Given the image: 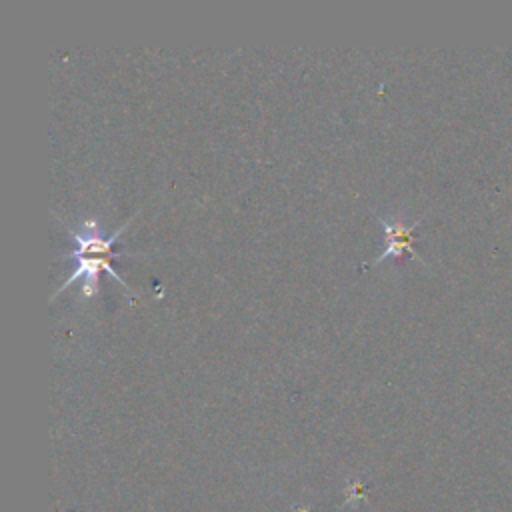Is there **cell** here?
<instances>
[{
    "label": "cell",
    "instance_id": "cell-2",
    "mask_svg": "<svg viewBox=\"0 0 512 512\" xmlns=\"http://www.w3.org/2000/svg\"><path fill=\"white\" fill-rule=\"evenodd\" d=\"M376 218H378V222L382 226V232H384V246L378 252V256L370 262H364V266L378 264V262H384L388 258L402 256V252H408L412 258L424 262V258L414 248V236H412L422 218H416L414 222H406L404 216H400V214H386V216L376 214Z\"/></svg>",
    "mask_w": 512,
    "mask_h": 512
},
{
    "label": "cell",
    "instance_id": "cell-1",
    "mask_svg": "<svg viewBox=\"0 0 512 512\" xmlns=\"http://www.w3.org/2000/svg\"><path fill=\"white\" fill-rule=\"evenodd\" d=\"M138 210L116 230L112 232H104V226L100 222V218H82L78 224H68L64 218H60L56 212L54 216L62 222L64 230L70 234L72 240V250L68 252V260L72 262V270L68 274V278L54 290L52 298L56 294H60L62 290H66L74 280H82V296H94L98 292V280H100V272H108L112 278H116L124 292L130 296V286L128 282L116 272V268L112 266V258L122 256L120 252H114V244L120 238V234L128 228V224L136 218Z\"/></svg>",
    "mask_w": 512,
    "mask_h": 512
}]
</instances>
